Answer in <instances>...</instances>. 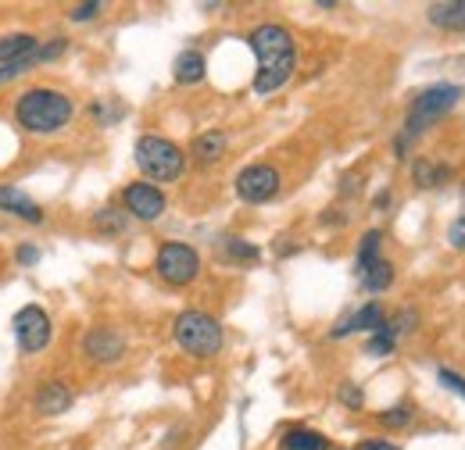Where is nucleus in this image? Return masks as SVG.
<instances>
[{"label":"nucleus","instance_id":"obj_6","mask_svg":"<svg viewBox=\"0 0 465 450\" xmlns=\"http://www.w3.org/2000/svg\"><path fill=\"white\" fill-rule=\"evenodd\" d=\"M154 272L162 276V282H169V286H190V282L201 276V254L190 243L169 240L154 254Z\"/></svg>","mask_w":465,"mask_h":450},{"label":"nucleus","instance_id":"obj_13","mask_svg":"<svg viewBox=\"0 0 465 450\" xmlns=\"http://www.w3.org/2000/svg\"><path fill=\"white\" fill-rule=\"evenodd\" d=\"M383 322H387V318H383V308H380L376 300H369L365 308H358L354 315H348V318H344L330 337L341 339V337H351V333H376Z\"/></svg>","mask_w":465,"mask_h":450},{"label":"nucleus","instance_id":"obj_28","mask_svg":"<svg viewBox=\"0 0 465 450\" xmlns=\"http://www.w3.org/2000/svg\"><path fill=\"white\" fill-rule=\"evenodd\" d=\"M437 379L451 390V394H459V396H465V376H459V372H451V368H440L437 372Z\"/></svg>","mask_w":465,"mask_h":450},{"label":"nucleus","instance_id":"obj_5","mask_svg":"<svg viewBox=\"0 0 465 450\" xmlns=\"http://www.w3.org/2000/svg\"><path fill=\"white\" fill-rule=\"evenodd\" d=\"M133 154H136V169L143 171L151 182H175L186 169V154L175 147L173 140H165L158 132L140 136Z\"/></svg>","mask_w":465,"mask_h":450},{"label":"nucleus","instance_id":"obj_32","mask_svg":"<svg viewBox=\"0 0 465 450\" xmlns=\"http://www.w3.org/2000/svg\"><path fill=\"white\" fill-rule=\"evenodd\" d=\"M354 450H398V444H391V440H376V436H372V440H361Z\"/></svg>","mask_w":465,"mask_h":450},{"label":"nucleus","instance_id":"obj_30","mask_svg":"<svg viewBox=\"0 0 465 450\" xmlns=\"http://www.w3.org/2000/svg\"><path fill=\"white\" fill-rule=\"evenodd\" d=\"M15 258H18V265H25V269H29V265H36V261H40V247H33V243H22Z\"/></svg>","mask_w":465,"mask_h":450},{"label":"nucleus","instance_id":"obj_7","mask_svg":"<svg viewBox=\"0 0 465 450\" xmlns=\"http://www.w3.org/2000/svg\"><path fill=\"white\" fill-rule=\"evenodd\" d=\"M15 339H18V350L22 354H40L51 337H54V326H51V315L40 308V304H25L22 311H15Z\"/></svg>","mask_w":465,"mask_h":450},{"label":"nucleus","instance_id":"obj_11","mask_svg":"<svg viewBox=\"0 0 465 450\" xmlns=\"http://www.w3.org/2000/svg\"><path fill=\"white\" fill-rule=\"evenodd\" d=\"M33 407H36V415L58 418V415H64V411L72 407V390H68L61 379H47V383H40V386H36V394H33Z\"/></svg>","mask_w":465,"mask_h":450},{"label":"nucleus","instance_id":"obj_31","mask_svg":"<svg viewBox=\"0 0 465 450\" xmlns=\"http://www.w3.org/2000/svg\"><path fill=\"white\" fill-rule=\"evenodd\" d=\"M341 400L348 404L351 411H358V407H361V390H358L354 383H344V386H341Z\"/></svg>","mask_w":465,"mask_h":450},{"label":"nucleus","instance_id":"obj_2","mask_svg":"<svg viewBox=\"0 0 465 450\" xmlns=\"http://www.w3.org/2000/svg\"><path fill=\"white\" fill-rule=\"evenodd\" d=\"M72 97L54 86H33L15 101V122L33 136H54L64 125H72Z\"/></svg>","mask_w":465,"mask_h":450},{"label":"nucleus","instance_id":"obj_4","mask_svg":"<svg viewBox=\"0 0 465 450\" xmlns=\"http://www.w3.org/2000/svg\"><path fill=\"white\" fill-rule=\"evenodd\" d=\"M173 337L179 343V350L197 357V361H208V357H215L223 350V326H219V318L208 315V311H197V308L175 315Z\"/></svg>","mask_w":465,"mask_h":450},{"label":"nucleus","instance_id":"obj_27","mask_svg":"<svg viewBox=\"0 0 465 450\" xmlns=\"http://www.w3.org/2000/svg\"><path fill=\"white\" fill-rule=\"evenodd\" d=\"M101 11H104L101 0H86V4H75V7L68 11V18H72V22H90V18H97Z\"/></svg>","mask_w":465,"mask_h":450},{"label":"nucleus","instance_id":"obj_25","mask_svg":"<svg viewBox=\"0 0 465 450\" xmlns=\"http://www.w3.org/2000/svg\"><path fill=\"white\" fill-rule=\"evenodd\" d=\"M33 64H40V61H36V54L25 57V61H7V64H0V86H4V83H11V79L29 75V72H33Z\"/></svg>","mask_w":465,"mask_h":450},{"label":"nucleus","instance_id":"obj_10","mask_svg":"<svg viewBox=\"0 0 465 450\" xmlns=\"http://www.w3.org/2000/svg\"><path fill=\"white\" fill-rule=\"evenodd\" d=\"M83 354L94 365H115V361L125 357V337L118 329H112V326H94L83 337Z\"/></svg>","mask_w":465,"mask_h":450},{"label":"nucleus","instance_id":"obj_20","mask_svg":"<svg viewBox=\"0 0 465 450\" xmlns=\"http://www.w3.org/2000/svg\"><path fill=\"white\" fill-rule=\"evenodd\" d=\"M280 447L283 450H330V440L322 436V433H315V429H287L283 433V440H280Z\"/></svg>","mask_w":465,"mask_h":450},{"label":"nucleus","instance_id":"obj_23","mask_svg":"<svg viewBox=\"0 0 465 450\" xmlns=\"http://www.w3.org/2000/svg\"><path fill=\"white\" fill-rule=\"evenodd\" d=\"M394 347H398V337H394L391 322H383V326H380V329L369 337L365 354H369V357H387V354H394Z\"/></svg>","mask_w":465,"mask_h":450},{"label":"nucleus","instance_id":"obj_12","mask_svg":"<svg viewBox=\"0 0 465 450\" xmlns=\"http://www.w3.org/2000/svg\"><path fill=\"white\" fill-rule=\"evenodd\" d=\"M0 211H7V215H15V219H22L29 225L44 222V208L29 193H22L15 186H0Z\"/></svg>","mask_w":465,"mask_h":450},{"label":"nucleus","instance_id":"obj_1","mask_svg":"<svg viewBox=\"0 0 465 450\" xmlns=\"http://www.w3.org/2000/svg\"><path fill=\"white\" fill-rule=\"evenodd\" d=\"M247 44L258 57L254 93L269 97V93L283 90L293 79V68H297V44H293L291 29H283L280 22H262V25L251 29Z\"/></svg>","mask_w":465,"mask_h":450},{"label":"nucleus","instance_id":"obj_9","mask_svg":"<svg viewBox=\"0 0 465 450\" xmlns=\"http://www.w3.org/2000/svg\"><path fill=\"white\" fill-rule=\"evenodd\" d=\"M122 208H125V215L136 219V222H158V219L165 215L169 201H165L162 186H154V182H129V186L122 190Z\"/></svg>","mask_w":465,"mask_h":450},{"label":"nucleus","instance_id":"obj_19","mask_svg":"<svg viewBox=\"0 0 465 450\" xmlns=\"http://www.w3.org/2000/svg\"><path fill=\"white\" fill-rule=\"evenodd\" d=\"M411 179H415L419 186H444V182H451V165L419 158V161L411 165Z\"/></svg>","mask_w":465,"mask_h":450},{"label":"nucleus","instance_id":"obj_21","mask_svg":"<svg viewBox=\"0 0 465 450\" xmlns=\"http://www.w3.org/2000/svg\"><path fill=\"white\" fill-rule=\"evenodd\" d=\"M380 243H383V232H380V229H369V232L361 236V243H358V258H354L358 276L369 272V269L380 261Z\"/></svg>","mask_w":465,"mask_h":450},{"label":"nucleus","instance_id":"obj_16","mask_svg":"<svg viewBox=\"0 0 465 450\" xmlns=\"http://www.w3.org/2000/svg\"><path fill=\"white\" fill-rule=\"evenodd\" d=\"M226 147H230V136H226L223 129H208V132H201V136L193 140V158H197L201 165H215V161L226 154Z\"/></svg>","mask_w":465,"mask_h":450},{"label":"nucleus","instance_id":"obj_15","mask_svg":"<svg viewBox=\"0 0 465 450\" xmlns=\"http://www.w3.org/2000/svg\"><path fill=\"white\" fill-rule=\"evenodd\" d=\"M204 72H208V61H204V54L201 51H183V54L175 57L173 64V75L179 86H197L201 79H204Z\"/></svg>","mask_w":465,"mask_h":450},{"label":"nucleus","instance_id":"obj_29","mask_svg":"<svg viewBox=\"0 0 465 450\" xmlns=\"http://www.w3.org/2000/svg\"><path fill=\"white\" fill-rule=\"evenodd\" d=\"M448 240H451V247H455V250H465V215H459V219L451 222Z\"/></svg>","mask_w":465,"mask_h":450},{"label":"nucleus","instance_id":"obj_17","mask_svg":"<svg viewBox=\"0 0 465 450\" xmlns=\"http://www.w3.org/2000/svg\"><path fill=\"white\" fill-rule=\"evenodd\" d=\"M36 51H40V40L33 33H7V36H0V64L25 61V57L36 54Z\"/></svg>","mask_w":465,"mask_h":450},{"label":"nucleus","instance_id":"obj_8","mask_svg":"<svg viewBox=\"0 0 465 450\" xmlns=\"http://www.w3.org/2000/svg\"><path fill=\"white\" fill-rule=\"evenodd\" d=\"M283 179H280V169L276 165H247V169L236 175V197L243 204H265L280 193Z\"/></svg>","mask_w":465,"mask_h":450},{"label":"nucleus","instance_id":"obj_24","mask_svg":"<svg viewBox=\"0 0 465 450\" xmlns=\"http://www.w3.org/2000/svg\"><path fill=\"white\" fill-rule=\"evenodd\" d=\"M94 229H97L101 236H118V232L125 229V211H118V208L97 211V215H94Z\"/></svg>","mask_w":465,"mask_h":450},{"label":"nucleus","instance_id":"obj_3","mask_svg":"<svg viewBox=\"0 0 465 450\" xmlns=\"http://www.w3.org/2000/svg\"><path fill=\"white\" fill-rule=\"evenodd\" d=\"M459 97H462V86H455V83H437V86H426L411 104H408V114H405V136L401 140H394V151H398V158H405V143L408 140H415V136H422L437 118H444V114L451 112L455 104H459Z\"/></svg>","mask_w":465,"mask_h":450},{"label":"nucleus","instance_id":"obj_33","mask_svg":"<svg viewBox=\"0 0 465 450\" xmlns=\"http://www.w3.org/2000/svg\"><path fill=\"white\" fill-rule=\"evenodd\" d=\"M462 201H465V186H462Z\"/></svg>","mask_w":465,"mask_h":450},{"label":"nucleus","instance_id":"obj_26","mask_svg":"<svg viewBox=\"0 0 465 450\" xmlns=\"http://www.w3.org/2000/svg\"><path fill=\"white\" fill-rule=\"evenodd\" d=\"M380 422L387 426V429H401L411 422V407L408 404H398V407H387V411H380Z\"/></svg>","mask_w":465,"mask_h":450},{"label":"nucleus","instance_id":"obj_22","mask_svg":"<svg viewBox=\"0 0 465 450\" xmlns=\"http://www.w3.org/2000/svg\"><path fill=\"white\" fill-rule=\"evenodd\" d=\"M358 279H361V286H365L369 293H383V289H391V282H394V265L380 258V261H376L369 272H361Z\"/></svg>","mask_w":465,"mask_h":450},{"label":"nucleus","instance_id":"obj_14","mask_svg":"<svg viewBox=\"0 0 465 450\" xmlns=\"http://www.w3.org/2000/svg\"><path fill=\"white\" fill-rule=\"evenodd\" d=\"M426 18H430L437 29H448V33H465V0L430 4V7H426Z\"/></svg>","mask_w":465,"mask_h":450},{"label":"nucleus","instance_id":"obj_18","mask_svg":"<svg viewBox=\"0 0 465 450\" xmlns=\"http://www.w3.org/2000/svg\"><path fill=\"white\" fill-rule=\"evenodd\" d=\"M219 254L232 261V265H254L258 258H262V250L254 247V243H247V240H240V236H223L219 240Z\"/></svg>","mask_w":465,"mask_h":450}]
</instances>
